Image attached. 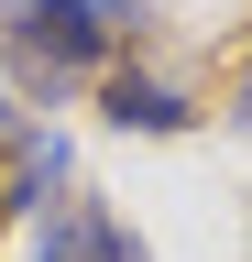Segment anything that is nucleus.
Wrapping results in <instances>:
<instances>
[{"label": "nucleus", "mask_w": 252, "mask_h": 262, "mask_svg": "<svg viewBox=\"0 0 252 262\" xmlns=\"http://www.w3.org/2000/svg\"><path fill=\"white\" fill-rule=\"evenodd\" d=\"M110 44H121V22L99 0H0V88L33 110H55L77 77H99Z\"/></svg>", "instance_id": "nucleus-1"}, {"label": "nucleus", "mask_w": 252, "mask_h": 262, "mask_svg": "<svg viewBox=\"0 0 252 262\" xmlns=\"http://www.w3.org/2000/svg\"><path fill=\"white\" fill-rule=\"evenodd\" d=\"M33 262H153L132 241V219H110L99 196H55L44 229H33Z\"/></svg>", "instance_id": "nucleus-2"}, {"label": "nucleus", "mask_w": 252, "mask_h": 262, "mask_svg": "<svg viewBox=\"0 0 252 262\" xmlns=\"http://www.w3.org/2000/svg\"><path fill=\"white\" fill-rule=\"evenodd\" d=\"M99 110H110V131H186V120H198L186 88L176 77H143V66H110V77H99Z\"/></svg>", "instance_id": "nucleus-3"}, {"label": "nucleus", "mask_w": 252, "mask_h": 262, "mask_svg": "<svg viewBox=\"0 0 252 262\" xmlns=\"http://www.w3.org/2000/svg\"><path fill=\"white\" fill-rule=\"evenodd\" d=\"M44 186H66V142L55 131H11V208H44Z\"/></svg>", "instance_id": "nucleus-4"}, {"label": "nucleus", "mask_w": 252, "mask_h": 262, "mask_svg": "<svg viewBox=\"0 0 252 262\" xmlns=\"http://www.w3.org/2000/svg\"><path fill=\"white\" fill-rule=\"evenodd\" d=\"M0 208H11V153H0Z\"/></svg>", "instance_id": "nucleus-5"}, {"label": "nucleus", "mask_w": 252, "mask_h": 262, "mask_svg": "<svg viewBox=\"0 0 252 262\" xmlns=\"http://www.w3.org/2000/svg\"><path fill=\"white\" fill-rule=\"evenodd\" d=\"M241 131H252V88H241Z\"/></svg>", "instance_id": "nucleus-6"}]
</instances>
